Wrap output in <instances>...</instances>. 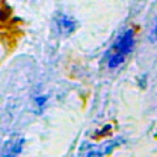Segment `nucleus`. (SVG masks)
<instances>
[{
    "mask_svg": "<svg viewBox=\"0 0 157 157\" xmlns=\"http://www.w3.org/2000/svg\"><path fill=\"white\" fill-rule=\"evenodd\" d=\"M125 55L124 54H120V53H115L113 56H112V59H109V63H108V66L109 67H117V66H119L125 59Z\"/></svg>",
    "mask_w": 157,
    "mask_h": 157,
    "instance_id": "7ed1b4c3",
    "label": "nucleus"
},
{
    "mask_svg": "<svg viewBox=\"0 0 157 157\" xmlns=\"http://www.w3.org/2000/svg\"><path fill=\"white\" fill-rule=\"evenodd\" d=\"M132 45H134V33H132L131 29H129L117 42V47H118V49H117L118 52L117 53H120V54L126 55L131 50Z\"/></svg>",
    "mask_w": 157,
    "mask_h": 157,
    "instance_id": "f257e3e1",
    "label": "nucleus"
},
{
    "mask_svg": "<svg viewBox=\"0 0 157 157\" xmlns=\"http://www.w3.org/2000/svg\"><path fill=\"white\" fill-rule=\"evenodd\" d=\"M56 23H58L59 31L63 33H70L75 28V22L65 15H60L59 18L56 20Z\"/></svg>",
    "mask_w": 157,
    "mask_h": 157,
    "instance_id": "f03ea898",
    "label": "nucleus"
},
{
    "mask_svg": "<svg viewBox=\"0 0 157 157\" xmlns=\"http://www.w3.org/2000/svg\"><path fill=\"white\" fill-rule=\"evenodd\" d=\"M157 20V18H156ZM151 39L152 40H156L157 39V21L155 22V25H153V27H152V31H151Z\"/></svg>",
    "mask_w": 157,
    "mask_h": 157,
    "instance_id": "20e7f679",
    "label": "nucleus"
}]
</instances>
